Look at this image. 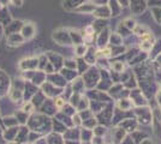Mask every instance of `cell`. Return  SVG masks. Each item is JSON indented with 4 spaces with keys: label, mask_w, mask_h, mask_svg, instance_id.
Returning <instances> with one entry per match:
<instances>
[{
    "label": "cell",
    "mask_w": 161,
    "mask_h": 144,
    "mask_svg": "<svg viewBox=\"0 0 161 144\" xmlns=\"http://www.w3.org/2000/svg\"><path fill=\"white\" fill-rule=\"evenodd\" d=\"M64 100H63V99H60V97H58V99H57V100H55V106H57V107H58V108H61V107H63V106H64Z\"/></svg>",
    "instance_id": "6da1fadb"
},
{
    "label": "cell",
    "mask_w": 161,
    "mask_h": 144,
    "mask_svg": "<svg viewBox=\"0 0 161 144\" xmlns=\"http://www.w3.org/2000/svg\"><path fill=\"white\" fill-rule=\"evenodd\" d=\"M100 53H102V55H105V56H108V55H111V49H109V48H106V49L101 51Z\"/></svg>",
    "instance_id": "7a4b0ae2"
},
{
    "label": "cell",
    "mask_w": 161,
    "mask_h": 144,
    "mask_svg": "<svg viewBox=\"0 0 161 144\" xmlns=\"http://www.w3.org/2000/svg\"><path fill=\"white\" fill-rule=\"evenodd\" d=\"M150 39V36L149 35H144V36H142V40H149Z\"/></svg>",
    "instance_id": "3957f363"
}]
</instances>
